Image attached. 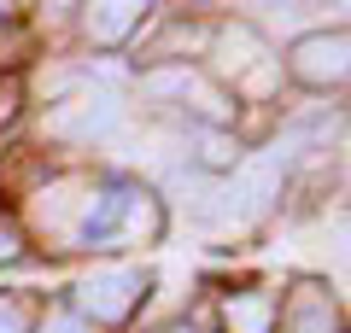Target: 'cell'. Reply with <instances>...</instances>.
Masks as SVG:
<instances>
[{"label":"cell","mask_w":351,"mask_h":333,"mask_svg":"<svg viewBox=\"0 0 351 333\" xmlns=\"http://www.w3.org/2000/svg\"><path fill=\"white\" fill-rule=\"evenodd\" d=\"M158 228V210L147 193H123V187H88L82 199V222H76V240H147Z\"/></svg>","instance_id":"6da1fadb"},{"label":"cell","mask_w":351,"mask_h":333,"mask_svg":"<svg viewBox=\"0 0 351 333\" xmlns=\"http://www.w3.org/2000/svg\"><path fill=\"white\" fill-rule=\"evenodd\" d=\"M76 298H82L88 316L100 321H117L129 316V304L141 298V269H129V263H112V269H94L82 286H76Z\"/></svg>","instance_id":"7a4b0ae2"},{"label":"cell","mask_w":351,"mask_h":333,"mask_svg":"<svg viewBox=\"0 0 351 333\" xmlns=\"http://www.w3.org/2000/svg\"><path fill=\"white\" fill-rule=\"evenodd\" d=\"M112 123H117V99L112 94H76V99H64V106L47 111V135H59V140H94Z\"/></svg>","instance_id":"3957f363"},{"label":"cell","mask_w":351,"mask_h":333,"mask_svg":"<svg viewBox=\"0 0 351 333\" xmlns=\"http://www.w3.org/2000/svg\"><path fill=\"white\" fill-rule=\"evenodd\" d=\"M293 71L304 82H339L346 76V36H311L293 47Z\"/></svg>","instance_id":"277c9868"},{"label":"cell","mask_w":351,"mask_h":333,"mask_svg":"<svg viewBox=\"0 0 351 333\" xmlns=\"http://www.w3.org/2000/svg\"><path fill=\"white\" fill-rule=\"evenodd\" d=\"M141 12H147V0H88V36L94 41H123Z\"/></svg>","instance_id":"5b68a950"},{"label":"cell","mask_w":351,"mask_h":333,"mask_svg":"<svg viewBox=\"0 0 351 333\" xmlns=\"http://www.w3.org/2000/svg\"><path fill=\"white\" fill-rule=\"evenodd\" d=\"M228 333H269V321H276V310H269V298H228Z\"/></svg>","instance_id":"8992f818"},{"label":"cell","mask_w":351,"mask_h":333,"mask_svg":"<svg viewBox=\"0 0 351 333\" xmlns=\"http://www.w3.org/2000/svg\"><path fill=\"white\" fill-rule=\"evenodd\" d=\"M217 53H223V71H246V76H252V59H258V47H252L246 29H228Z\"/></svg>","instance_id":"52a82bcc"},{"label":"cell","mask_w":351,"mask_h":333,"mask_svg":"<svg viewBox=\"0 0 351 333\" xmlns=\"http://www.w3.org/2000/svg\"><path fill=\"white\" fill-rule=\"evenodd\" d=\"M0 333H29V316L18 298H0Z\"/></svg>","instance_id":"ba28073f"},{"label":"cell","mask_w":351,"mask_h":333,"mask_svg":"<svg viewBox=\"0 0 351 333\" xmlns=\"http://www.w3.org/2000/svg\"><path fill=\"white\" fill-rule=\"evenodd\" d=\"M41 333H88V328H82V316H47Z\"/></svg>","instance_id":"9c48e42d"},{"label":"cell","mask_w":351,"mask_h":333,"mask_svg":"<svg viewBox=\"0 0 351 333\" xmlns=\"http://www.w3.org/2000/svg\"><path fill=\"white\" fill-rule=\"evenodd\" d=\"M0 12H6V0H0Z\"/></svg>","instance_id":"30bf717a"}]
</instances>
